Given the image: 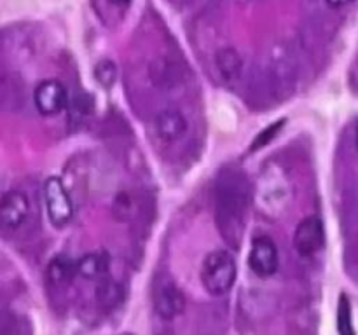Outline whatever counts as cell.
Returning a JSON list of instances; mask_svg holds the SVG:
<instances>
[{
	"label": "cell",
	"instance_id": "15",
	"mask_svg": "<svg viewBox=\"0 0 358 335\" xmlns=\"http://www.w3.org/2000/svg\"><path fill=\"white\" fill-rule=\"evenodd\" d=\"M135 199L131 198V194H128V192H121V194H117V198H115L114 201V216L117 220H121V222H124V220H129L133 215H135Z\"/></svg>",
	"mask_w": 358,
	"mask_h": 335
},
{
	"label": "cell",
	"instance_id": "6",
	"mask_svg": "<svg viewBox=\"0 0 358 335\" xmlns=\"http://www.w3.org/2000/svg\"><path fill=\"white\" fill-rule=\"evenodd\" d=\"M34 103L42 115L51 117L65 110L69 105V93L59 80H42L34 91Z\"/></svg>",
	"mask_w": 358,
	"mask_h": 335
},
{
	"label": "cell",
	"instance_id": "1",
	"mask_svg": "<svg viewBox=\"0 0 358 335\" xmlns=\"http://www.w3.org/2000/svg\"><path fill=\"white\" fill-rule=\"evenodd\" d=\"M248 194L238 178H224L217 188L215 216L220 234L227 243L236 244L243 234Z\"/></svg>",
	"mask_w": 358,
	"mask_h": 335
},
{
	"label": "cell",
	"instance_id": "17",
	"mask_svg": "<svg viewBox=\"0 0 358 335\" xmlns=\"http://www.w3.org/2000/svg\"><path fill=\"white\" fill-rule=\"evenodd\" d=\"M283 124H285V119H282V121L275 122V124H271V126H269V128L266 129V131H262L261 135H259L257 138H255L254 145H252V150H257V149H261V147L268 145V143L271 142V140H275V136L278 135V133H280V129H282V126H283Z\"/></svg>",
	"mask_w": 358,
	"mask_h": 335
},
{
	"label": "cell",
	"instance_id": "3",
	"mask_svg": "<svg viewBox=\"0 0 358 335\" xmlns=\"http://www.w3.org/2000/svg\"><path fill=\"white\" fill-rule=\"evenodd\" d=\"M44 202L49 222L55 227H65L73 218V204L69 191L58 177H51L44 184Z\"/></svg>",
	"mask_w": 358,
	"mask_h": 335
},
{
	"label": "cell",
	"instance_id": "13",
	"mask_svg": "<svg viewBox=\"0 0 358 335\" xmlns=\"http://www.w3.org/2000/svg\"><path fill=\"white\" fill-rule=\"evenodd\" d=\"M96 299L98 302H100V306H103L105 309H112V307H115L121 302L122 288L119 286L117 281H114L112 278L105 276V278L98 279Z\"/></svg>",
	"mask_w": 358,
	"mask_h": 335
},
{
	"label": "cell",
	"instance_id": "9",
	"mask_svg": "<svg viewBox=\"0 0 358 335\" xmlns=\"http://www.w3.org/2000/svg\"><path fill=\"white\" fill-rule=\"evenodd\" d=\"M185 307V297L182 290L173 283L166 281L154 292V309L164 320H173L182 314Z\"/></svg>",
	"mask_w": 358,
	"mask_h": 335
},
{
	"label": "cell",
	"instance_id": "11",
	"mask_svg": "<svg viewBox=\"0 0 358 335\" xmlns=\"http://www.w3.org/2000/svg\"><path fill=\"white\" fill-rule=\"evenodd\" d=\"M215 65L220 77L229 84L240 80L241 73H243V59H241L240 52L233 47L220 49L215 56Z\"/></svg>",
	"mask_w": 358,
	"mask_h": 335
},
{
	"label": "cell",
	"instance_id": "20",
	"mask_svg": "<svg viewBox=\"0 0 358 335\" xmlns=\"http://www.w3.org/2000/svg\"><path fill=\"white\" fill-rule=\"evenodd\" d=\"M357 149H358V126H357Z\"/></svg>",
	"mask_w": 358,
	"mask_h": 335
},
{
	"label": "cell",
	"instance_id": "2",
	"mask_svg": "<svg viewBox=\"0 0 358 335\" xmlns=\"http://www.w3.org/2000/svg\"><path fill=\"white\" fill-rule=\"evenodd\" d=\"M236 279V262L226 250H213L203 260L201 283L210 295H224L229 292Z\"/></svg>",
	"mask_w": 358,
	"mask_h": 335
},
{
	"label": "cell",
	"instance_id": "5",
	"mask_svg": "<svg viewBox=\"0 0 358 335\" xmlns=\"http://www.w3.org/2000/svg\"><path fill=\"white\" fill-rule=\"evenodd\" d=\"M324 243L325 232L322 220L315 215L301 220L296 232H294V248H296L297 253L304 258H310L324 248Z\"/></svg>",
	"mask_w": 358,
	"mask_h": 335
},
{
	"label": "cell",
	"instance_id": "8",
	"mask_svg": "<svg viewBox=\"0 0 358 335\" xmlns=\"http://www.w3.org/2000/svg\"><path fill=\"white\" fill-rule=\"evenodd\" d=\"M189 122L177 108H164L154 119V131L164 143H177L185 136Z\"/></svg>",
	"mask_w": 358,
	"mask_h": 335
},
{
	"label": "cell",
	"instance_id": "10",
	"mask_svg": "<svg viewBox=\"0 0 358 335\" xmlns=\"http://www.w3.org/2000/svg\"><path fill=\"white\" fill-rule=\"evenodd\" d=\"M108 265H110V258L105 251H91L77 260V276L90 279V281L93 279L98 281L107 276Z\"/></svg>",
	"mask_w": 358,
	"mask_h": 335
},
{
	"label": "cell",
	"instance_id": "12",
	"mask_svg": "<svg viewBox=\"0 0 358 335\" xmlns=\"http://www.w3.org/2000/svg\"><path fill=\"white\" fill-rule=\"evenodd\" d=\"M77 276V262L70 257L58 255L48 265V279L55 286H65Z\"/></svg>",
	"mask_w": 358,
	"mask_h": 335
},
{
	"label": "cell",
	"instance_id": "7",
	"mask_svg": "<svg viewBox=\"0 0 358 335\" xmlns=\"http://www.w3.org/2000/svg\"><path fill=\"white\" fill-rule=\"evenodd\" d=\"M30 211L27 194L21 191H9L0 198V225L6 229H20Z\"/></svg>",
	"mask_w": 358,
	"mask_h": 335
},
{
	"label": "cell",
	"instance_id": "18",
	"mask_svg": "<svg viewBox=\"0 0 358 335\" xmlns=\"http://www.w3.org/2000/svg\"><path fill=\"white\" fill-rule=\"evenodd\" d=\"M352 0H327V3L331 7H345L346 3H350Z\"/></svg>",
	"mask_w": 358,
	"mask_h": 335
},
{
	"label": "cell",
	"instance_id": "19",
	"mask_svg": "<svg viewBox=\"0 0 358 335\" xmlns=\"http://www.w3.org/2000/svg\"><path fill=\"white\" fill-rule=\"evenodd\" d=\"M112 3H115V6H128L129 2H131V0H110Z\"/></svg>",
	"mask_w": 358,
	"mask_h": 335
},
{
	"label": "cell",
	"instance_id": "16",
	"mask_svg": "<svg viewBox=\"0 0 358 335\" xmlns=\"http://www.w3.org/2000/svg\"><path fill=\"white\" fill-rule=\"evenodd\" d=\"M94 77L98 82L103 87H110L117 79V66L110 59H101L96 66H94Z\"/></svg>",
	"mask_w": 358,
	"mask_h": 335
},
{
	"label": "cell",
	"instance_id": "14",
	"mask_svg": "<svg viewBox=\"0 0 358 335\" xmlns=\"http://www.w3.org/2000/svg\"><path fill=\"white\" fill-rule=\"evenodd\" d=\"M338 332L339 335H355V328L352 323V307H350V300L346 295L339 297Z\"/></svg>",
	"mask_w": 358,
	"mask_h": 335
},
{
	"label": "cell",
	"instance_id": "4",
	"mask_svg": "<svg viewBox=\"0 0 358 335\" xmlns=\"http://www.w3.org/2000/svg\"><path fill=\"white\" fill-rule=\"evenodd\" d=\"M248 265L252 272L259 278H269L276 274L280 265L278 248L273 243L271 237L257 236L252 241L250 255H248Z\"/></svg>",
	"mask_w": 358,
	"mask_h": 335
}]
</instances>
